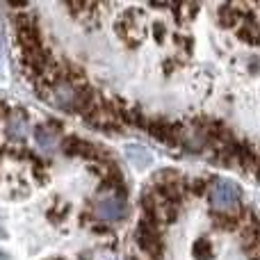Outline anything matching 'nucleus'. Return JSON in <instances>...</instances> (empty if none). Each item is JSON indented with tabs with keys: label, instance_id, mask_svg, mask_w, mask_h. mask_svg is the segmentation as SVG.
Segmentation results:
<instances>
[{
	"label": "nucleus",
	"instance_id": "nucleus-1",
	"mask_svg": "<svg viewBox=\"0 0 260 260\" xmlns=\"http://www.w3.org/2000/svg\"><path fill=\"white\" fill-rule=\"evenodd\" d=\"M210 206L217 212H233L240 208V189L229 180H217L210 187Z\"/></svg>",
	"mask_w": 260,
	"mask_h": 260
},
{
	"label": "nucleus",
	"instance_id": "nucleus-2",
	"mask_svg": "<svg viewBox=\"0 0 260 260\" xmlns=\"http://www.w3.org/2000/svg\"><path fill=\"white\" fill-rule=\"evenodd\" d=\"M94 215L103 221H119L126 217V201H123L121 194L110 192L108 197L99 199L94 203Z\"/></svg>",
	"mask_w": 260,
	"mask_h": 260
},
{
	"label": "nucleus",
	"instance_id": "nucleus-3",
	"mask_svg": "<svg viewBox=\"0 0 260 260\" xmlns=\"http://www.w3.org/2000/svg\"><path fill=\"white\" fill-rule=\"evenodd\" d=\"M25 114L23 112H9L5 119V135L9 142H23L25 139Z\"/></svg>",
	"mask_w": 260,
	"mask_h": 260
},
{
	"label": "nucleus",
	"instance_id": "nucleus-4",
	"mask_svg": "<svg viewBox=\"0 0 260 260\" xmlns=\"http://www.w3.org/2000/svg\"><path fill=\"white\" fill-rule=\"evenodd\" d=\"M35 139L46 153H50L55 146H59V133H57V128H53V126H37Z\"/></svg>",
	"mask_w": 260,
	"mask_h": 260
},
{
	"label": "nucleus",
	"instance_id": "nucleus-5",
	"mask_svg": "<svg viewBox=\"0 0 260 260\" xmlns=\"http://www.w3.org/2000/svg\"><path fill=\"white\" fill-rule=\"evenodd\" d=\"M210 253H212V242H210V240L199 238L197 242H194V256L206 258V256H210Z\"/></svg>",
	"mask_w": 260,
	"mask_h": 260
}]
</instances>
